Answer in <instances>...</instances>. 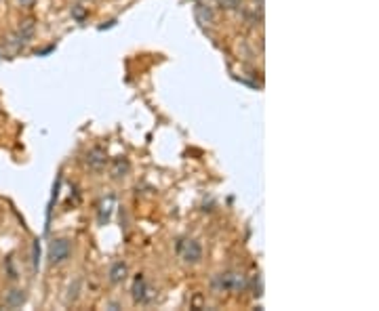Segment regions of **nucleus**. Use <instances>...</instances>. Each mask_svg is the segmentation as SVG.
Listing matches in <instances>:
<instances>
[{"mask_svg": "<svg viewBox=\"0 0 379 311\" xmlns=\"http://www.w3.org/2000/svg\"><path fill=\"white\" fill-rule=\"evenodd\" d=\"M215 286L225 293H243L247 290V278L239 271H228V273L217 275Z\"/></svg>", "mask_w": 379, "mask_h": 311, "instance_id": "1", "label": "nucleus"}, {"mask_svg": "<svg viewBox=\"0 0 379 311\" xmlns=\"http://www.w3.org/2000/svg\"><path fill=\"white\" fill-rule=\"evenodd\" d=\"M70 254H72V244L70 240L66 238H57L51 242L49 246V263L51 265H62L70 259Z\"/></svg>", "mask_w": 379, "mask_h": 311, "instance_id": "2", "label": "nucleus"}, {"mask_svg": "<svg viewBox=\"0 0 379 311\" xmlns=\"http://www.w3.org/2000/svg\"><path fill=\"white\" fill-rule=\"evenodd\" d=\"M180 257H182L184 263L196 265V263H200V259H202V246H200L196 240H192V238L182 240V242H180Z\"/></svg>", "mask_w": 379, "mask_h": 311, "instance_id": "3", "label": "nucleus"}, {"mask_svg": "<svg viewBox=\"0 0 379 311\" xmlns=\"http://www.w3.org/2000/svg\"><path fill=\"white\" fill-rule=\"evenodd\" d=\"M84 162H86V166H89L93 173H101L106 168V164H108V156H106V152L101 148H93V150L86 152Z\"/></svg>", "mask_w": 379, "mask_h": 311, "instance_id": "4", "label": "nucleus"}, {"mask_svg": "<svg viewBox=\"0 0 379 311\" xmlns=\"http://www.w3.org/2000/svg\"><path fill=\"white\" fill-rule=\"evenodd\" d=\"M131 293H133V301L135 303H148L152 299V288L148 286V282H145L143 275H137L135 278Z\"/></svg>", "mask_w": 379, "mask_h": 311, "instance_id": "5", "label": "nucleus"}, {"mask_svg": "<svg viewBox=\"0 0 379 311\" xmlns=\"http://www.w3.org/2000/svg\"><path fill=\"white\" fill-rule=\"evenodd\" d=\"M241 11H243V17L247 19L249 25H257L261 19H264V0H253L251 5L241 7Z\"/></svg>", "mask_w": 379, "mask_h": 311, "instance_id": "6", "label": "nucleus"}, {"mask_svg": "<svg viewBox=\"0 0 379 311\" xmlns=\"http://www.w3.org/2000/svg\"><path fill=\"white\" fill-rule=\"evenodd\" d=\"M36 34V21L34 19H23L19 21V27H17V38H19V44H25V42H30Z\"/></svg>", "mask_w": 379, "mask_h": 311, "instance_id": "7", "label": "nucleus"}, {"mask_svg": "<svg viewBox=\"0 0 379 311\" xmlns=\"http://www.w3.org/2000/svg\"><path fill=\"white\" fill-rule=\"evenodd\" d=\"M114 208H116V198L114 195H106L103 200L99 202V208H97V221H99V225H106L112 219Z\"/></svg>", "mask_w": 379, "mask_h": 311, "instance_id": "8", "label": "nucleus"}, {"mask_svg": "<svg viewBox=\"0 0 379 311\" xmlns=\"http://www.w3.org/2000/svg\"><path fill=\"white\" fill-rule=\"evenodd\" d=\"M25 290H21V288H11V290H7L5 293V307L7 309H19L23 303H25Z\"/></svg>", "mask_w": 379, "mask_h": 311, "instance_id": "9", "label": "nucleus"}, {"mask_svg": "<svg viewBox=\"0 0 379 311\" xmlns=\"http://www.w3.org/2000/svg\"><path fill=\"white\" fill-rule=\"evenodd\" d=\"M194 13H196V19H198L202 25H213V23H215V13H213V7H211V5L198 3V5L194 7Z\"/></svg>", "mask_w": 379, "mask_h": 311, "instance_id": "10", "label": "nucleus"}, {"mask_svg": "<svg viewBox=\"0 0 379 311\" xmlns=\"http://www.w3.org/2000/svg\"><path fill=\"white\" fill-rule=\"evenodd\" d=\"M129 171H131V164H129L127 158H116V160H112L110 175H112L114 179H125V177L129 175Z\"/></svg>", "mask_w": 379, "mask_h": 311, "instance_id": "11", "label": "nucleus"}, {"mask_svg": "<svg viewBox=\"0 0 379 311\" xmlns=\"http://www.w3.org/2000/svg\"><path fill=\"white\" fill-rule=\"evenodd\" d=\"M127 275H129V267L123 261L114 263L110 267V282H112V284H123V282L127 280Z\"/></svg>", "mask_w": 379, "mask_h": 311, "instance_id": "12", "label": "nucleus"}, {"mask_svg": "<svg viewBox=\"0 0 379 311\" xmlns=\"http://www.w3.org/2000/svg\"><path fill=\"white\" fill-rule=\"evenodd\" d=\"M215 5H219L223 11H241L243 0H215Z\"/></svg>", "mask_w": 379, "mask_h": 311, "instance_id": "13", "label": "nucleus"}, {"mask_svg": "<svg viewBox=\"0 0 379 311\" xmlns=\"http://www.w3.org/2000/svg\"><path fill=\"white\" fill-rule=\"evenodd\" d=\"M78 290H80V280H74L68 286V295H66V303H74L78 299Z\"/></svg>", "mask_w": 379, "mask_h": 311, "instance_id": "14", "label": "nucleus"}, {"mask_svg": "<svg viewBox=\"0 0 379 311\" xmlns=\"http://www.w3.org/2000/svg\"><path fill=\"white\" fill-rule=\"evenodd\" d=\"M72 15H74L76 19H82V17H84V9H82L80 5H74V7H72Z\"/></svg>", "mask_w": 379, "mask_h": 311, "instance_id": "15", "label": "nucleus"}, {"mask_svg": "<svg viewBox=\"0 0 379 311\" xmlns=\"http://www.w3.org/2000/svg\"><path fill=\"white\" fill-rule=\"evenodd\" d=\"M17 3H19V7H23V9H32L36 0H17Z\"/></svg>", "mask_w": 379, "mask_h": 311, "instance_id": "16", "label": "nucleus"}]
</instances>
